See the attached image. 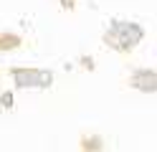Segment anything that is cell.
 Wrapping results in <instances>:
<instances>
[{"mask_svg":"<svg viewBox=\"0 0 157 152\" xmlns=\"http://www.w3.org/2000/svg\"><path fill=\"white\" fill-rule=\"evenodd\" d=\"M142 38H144L142 25L129 23V20H112L104 30V43L114 51H119V53H129L132 48L140 46Z\"/></svg>","mask_w":157,"mask_h":152,"instance_id":"cell-1","label":"cell"},{"mask_svg":"<svg viewBox=\"0 0 157 152\" xmlns=\"http://www.w3.org/2000/svg\"><path fill=\"white\" fill-rule=\"evenodd\" d=\"M10 76L18 89H48L53 84V71L33 68V66H13Z\"/></svg>","mask_w":157,"mask_h":152,"instance_id":"cell-2","label":"cell"},{"mask_svg":"<svg viewBox=\"0 0 157 152\" xmlns=\"http://www.w3.org/2000/svg\"><path fill=\"white\" fill-rule=\"evenodd\" d=\"M129 86L142 94H157V68H134L129 76Z\"/></svg>","mask_w":157,"mask_h":152,"instance_id":"cell-3","label":"cell"},{"mask_svg":"<svg viewBox=\"0 0 157 152\" xmlns=\"http://www.w3.org/2000/svg\"><path fill=\"white\" fill-rule=\"evenodd\" d=\"M23 46V38L13 33V30H5V33H0V51H15V48H21Z\"/></svg>","mask_w":157,"mask_h":152,"instance_id":"cell-4","label":"cell"},{"mask_svg":"<svg viewBox=\"0 0 157 152\" xmlns=\"http://www.w3.org/2000/svg\"><path fill=\"white\" fill-rule=\"evenodd\" d=\"M81 152H101L104 150V139L99 137V134H86V137H81Z\"/></svg>","mask_w":157,"mask_h":152,"instance_id":"cell-5","label":"cell"},{"mask_svg":"<svg viewBox=\"0 0 157 152\" xmlns=\"http://www.w3.org/2000/svg\"><path fill=\"white\" fill-rule=\"evenodd\" d=\"M0 101H3L5 107H10V104H13V94H10V91H5V94H0Z\"/></svg>","mask_w":157,"mask_h":152,"instance_id":"cell-6","label":"cell"},{"mask_svg":"<svg viewBox=\"0 0 157 152\" xmlns=\"http://www.w3.org/2000/svg\"><path fill=\"white\" fill-rule=\"evenodd\" d=\"M61 5H63L66 10H74V5H76V0H61Z\"/></svg>","mask_w":157,"mask_h":152,"instance_id":"cell-7","label":"cell"}]
</instances>
